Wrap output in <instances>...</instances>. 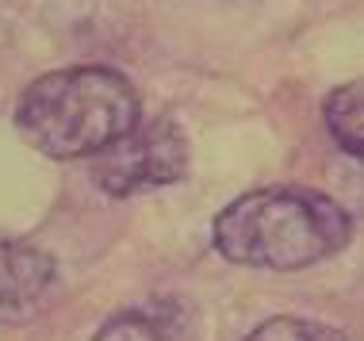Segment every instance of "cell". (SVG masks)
Masks as SVG:
<instances>
[{
  "instance_id": "cell-1",
  "label": "cell",
  "mask_w": 364,
  "mask_h": 341,
  "mask_svg": "<svg viewBox=\"0 0 364 341\" xmlns=\"http://www.w3.org/2000/svg\"><path fill=\"white\" fill-rule=\"evenodd\" d=\"M353 219L338 200L314 188H257L215 215L211 242L230 265L291 272L346 249Z\"/></svg>"
},
{
  "instance_id": "cell-2",
  "label": "cell",
  "mask_w": 364,
  "mask_h": 341,
  "mask_svg": "<svg viewBox=\"0 0 364 341\" xmlns=\"http://www.w3.org/2000/svg\"><path fill=\"white\" fill-rule=\"evenodd\" d=\"M139 123V92L112 65H70L35 77L16 104V131L58 161L96 158Z\"/></svg>"
},
{
  "instance_id": "cell-3",
  "label": "cell",
  "mask_w": 364,
  "mask_h": 341,
  "mask_svg": "<svg viewBox=\"0 0 364 341\" xmlns=\"http://www.w3.org/2000/svg\"><path fill=\"white\" fill-rule=\"evenodd\" d=\"M188 177V139L173 119L134 123L92 158V180L107 196H139Z\"/></svg>"
},
{
  "instance_id": "cell-4",
  "label": "cell",
  "mask_w": 364,
  "mask_h": 341,
  "mask_svg": "<svg viewBox=\"0 0 364 341\" xmlns=\"http://www.w3.org/2000/svg\"><path fill=\"white\" fill-rule=\"evenodd\" d=\"M58 269L43 249L0 238V323H27L50 296Z\"/></svg>"
},
{
  "instance_id": "cell-5",
  "label": "cell",
  "mask_w": 364,
  "mask_h": 341,
  "mask_svg": "<svg viewBox=\"0 0 364 341\" xmlns=\"http://www.w3.org/2000/svg\"><path fill=\"white\" fill-rule=\"evenodd\" d=\"M322 119H326L330 139L364 165V77L333 89L322 104Z\"/></svg>"
},
{
  "instance_id": "cell-6",
  "label": "cell",
  "mask_w": 364,
  "mask_h": 341,
  "mask_svg": "<svg viewBox=\"0 0 364 341\" xmlns=\"http://www.w3.org/2000/svg\"><path fill=\"white\" fill-rule=\"evenodd\" d=\"M92 341H181V323L165 307H127L115 310Z\"/></svg>"
},
{
  "instance_id": "cell-7",
  "label": "cell",
  "mask_w": 364,
  "mask_h": 341,
  "mask_svg": "<svg viewBox=\"0 0 364 341\" xmlns=\"http://www.w3.org/2000/svg\"><path fill=\"white\" fill-rule=\"evenodd\" d=\"M245 341H346V334L326 326V323H314V318L277 315L269 323H261Z\"/></svg>"
}]
</instances>
